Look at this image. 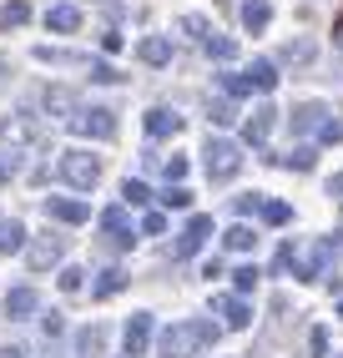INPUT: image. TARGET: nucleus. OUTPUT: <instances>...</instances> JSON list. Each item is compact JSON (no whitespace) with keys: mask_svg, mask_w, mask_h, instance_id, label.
<instances>
[{"mask_svg":"<svg viewBox=\"0 0 343 358\" xmlns=\"http://www.w3.org/2000/svg\"><path fill=\"white\" fill-rule=\"evenodd\" d=\"M207 343H217V323H202V318H192V323H172L162 338H157L162 358H192V353L207 348Z\"/></svg>","mask_w":343,"mask_h":358,"instance_id":"nucleus-1","label":"nucleus"},{"mask_svg":"<svg viewBox=\"0 0 343 358\" xmlns=\"http://www.w3.org/2000/svg\"><path fill=\"white\" fill-rule=\"evenodd\" d=\"M56 172H61V182L71 187V192H91V187L102 182V157H96V152H81V147H71V152L56 162Z\"/></svg>","mask_w":343,"mask_h":358,"instance_id":"nucleus-2","label":"nucleus"},{"mask_svg":"<svg viewBox=\"0 0 343 358\" xmlns=\"http://www.w3.org/2000/svg\"><path fill=\"white\" fill-rule=\"evenodd\" d=\"M202 157H207V177H212V182H232V177L242 172V147H237V141H227V136H212Z\"/></svg>","mask_w":343,"mask_h":358,"instance_id":"nucleus-3","label":"nucleus"},{"mask_svg":"<svg viewBox=\"0 0 343 358\" xmlns=\"http://www.w3.org/2000/svg\"><path fill=\"white\" fill-rule=\"evenodd\" d=\"M71 131L91 136V141H106V136H116V116L106 106H81V111H71Z\"/></svg>","mask_w":343,"mask_h":358,"instance_id":"nucleus-4","label":"nucleus"},{"mask_svg":"<svg viewBox=\"0 0 343 358\" xmlns=\"http://www.w3.org/2000/svg\"><path fill=\"white\" fill-rule=\"evenodd\" d=\"M343 243V232H333V237H318V243L303 252V257H293V268H298V278L303 282H313V278H323V268H328V257H333V248Z\"/></svg>","mask_w":343,"mask_h":358,"instance_id":"nucleus-5","label":"nucleus"},{"mask_svg":"<svg viewBox=\"0 0 343 358\" xmlns=\"http://www.w3.org/2000/svg\"><path fill=\"white\" fill-rule=\"evenodd\" d=\"M0 141H6L10 152L15 147H36V141H41V122H36V116H6V122H0Z\"/></svg>","mask_w":343,"mask_h":358,"instance_id":"nucleus-6","label":"nucleus"},{"mask_svg":"<svg viewBox=\"0 0 343 358\" xmlns=\"http://www.w3.org/2000/svg\"><path fill=\"white\" fill-rule=\"evenodd\" d=\"M61 252H66V237L41 232L31 243V252H26V262H31V273H46V268H56V262H61Z\"/></svg>","mask_w":343,"mask_h":358,"instance_id":"nucleus-7","label":"nucleus"},{"mask_svg":"<svg viewBox=\"0 0 343 358\" xmlns=\"http://www.w3.org/2000/svg\"><path fill=\"white\" fill-rule=\"evenodd\" d=\"M273 127H278V111H273V106H258V111H248V122H242V141H253V147H267Z\"/></svg>","mask_w":343,"mask_h":358,"instance_id":"nucleus-8","label":"nucleus"},{"mask_svg":"<svg viewBox=\"0 0 343 358\" xmlns=\"http://www.w3.org/2000/svg\"><path fill=\"white\" fill-rule=\"evenodd\" d=\"M121 343H127L132 358H141L146 348H152V313H132V318H127V333H121Z\"/></svg>","mask_w":343,"mask_h":358,"instance_id":"nucleus-9","label":"nucleus"},{"mask_svg":"<svg viewBox=\"0 0 343 358\" xmlns=\"http://www.w3.org/2000/svg\"><path fill=\"white\" fill-rule=\"evenodd\" d=\"M207 237H212V217H202V212H197V217L182 227V237H177V257H197Z\"/></svg>","mask_w":343,"mask_h":358,"instance_id":"nucleus-10","label":"nucleus"},{"mask_svg":"<svg viewBox=\"0 0 343 358\" xmlns=\"http://www.w3.org/2000/svg\"><path fill=\"white\" fill-rule=\"evenodd\" d=\"M102 232L111 237V248H132V243H136V232H132V222H127V207H106V212H102Z\"/></svg>","mask_w":343,"mask_h":358,"instance_id":"nucleus-11","label":"nucleus"},{"mask_svg":"<svg viewBox=\"0 0 343 358\" xmlns=\"http://www.w3.org/2000/svg\"><path fill=\"white\" fill-rule=\"evenodd\" d=\"M46 212H51L56 222H71V227H81V222L91 217V207H86L81 197H46Z\"/></svg>","mask_w":343,"mask_h":358,"instance_id":"nucleus-12","label":"nucleus"},{"mask_svg":"<svg viewBox=\"0 0 343 358\" xmlns=\"http://www.w3.org/2000/svg\"><path fill=\"white\" fill-rule=\"evenodd\" d=\"M141 127H146V136H157V141H162V136H177V131H182V116L172 111V106H152Z\"/></svg>","mask_w":343,"mask_h":358,"instance_id":"nucleus-13","label":"nucleus"},{"mask_svg":"<svg viewBox=\"0 0 343 358\" xmlns=\"http://www.w3.org/2000/svg\"><path fill=\"white\" fill-rule=\"evenodd\" d=\"M212 308L223 313V323H227V328H248V323H253V308H248V298H232V293H223V298H212Z\"/></svg>","mask_w":343,"mask_h":358,"instance_id":"nucleus-14","label":"nucleus"},{"mask_svg":"<svg viewBox=\"0 0 343 358\" xmlns=\"http://www.w3.org/2000/svg\"><path fill=\"white\" fill-rule=\"evenodd\" d=\"M267 20H273V6H267V0H242V31L248 36H262Z\"/></svg>","mask_w":343,"mask_h":358,"instance_id":"nucleus-15","label":"nucleus"},{"mask_svg":"<svg viewBox=\"0 0 343 358\" xmlns=\"http://www.w3.org/2000/svg\"><path fill=\"white\" fill-rule=\"evenodd\" d=\"M328 122V106L323 101H303V106H293V131H318Z\"/></svg>","mask_w":343,"mask_h":358,"instance_id":"nucleus-16","label":"nucleus"},{"mask_svg":"<svg viewBox=\"0 0 343 358\" xmlns=\"http://www.w3.org/2000/svg\"><path fill=\"white\" fill-rule=\"evenodd\" d=\"M46 26H51L56 36H76L81 31V10L76 6H51L46 10Z\"/></svg>","mask_w":343,"mask_h":358,"instance_id":"nucleus-17","label":"nucleus"},{"mask_svg":"<svg viewBox=\"0 0 343 358\" xmlns=\"http://www.w3.org/2000/svg\"><path fill=\"white\" fill-rule=\"evenodd\" d=\"M313 56H318V45L308 36H298V41H288L283 51H278V66H308Z\"/></svg>","mask_w":343,"mask_h":358,"instance_id":"nucleus-18","label":"nucleus"},{"mask_svg":"<svg viewBox=\"0 0 343 358\" xmlns=\"http://www.w3.org/2000/svg\"><path fill=\"white\" fill-rule=\"evenodd\" d=\"M31 26V0H6L0 6V31H20Z\"/></svg>","mask_w":343,"mask_h":358,"instance_id":"nucleus-19","label":"nucleus"},{"mask_svg":"<svg viewBox=\"0 0 343 358\" xmlns=\"http://www.w3.org/2000/svg\"><path fill=\"white\" fill-rule=\"evenodd\" d=\"M136 56H141L146 66H167V61H172V41H167V36H146V41L136 45Z\"/></svg>","mask_w":343,"mask_h":358,"instance_id":"nucleus-20","label":"nucleus"},{"mask_svg":"<svg viewBox=\"0 0 343 358\" xmlns=\"http://www.w3.org/2000/svg\"><path fill=\"white\" fill-rule=\"evenodd\" d=\"M36 308H41L36 288H10V298H6V313H10V318H31Z\"/></svg>","mask_w":343,"mask_h":358,"instance_id":"nucleus-21","label":"nucleus"},{"mask_svg":"<svg viewBox=\"0 0 343 358\" xmlns=\"http://www.w3.org/2000/svg\"><path fill=\"white\" fill-rule=\"evenodd\" d=\"M0 252H26V227L15 217H0Z\"/></svg>","mask_w":343,"mask_h":358,"instance_id":"nucleus-22","label":"nucleus"},{"mask_svg":"<svg viewBox=\"0 0 343 358\" xmlns=\"http://www.w3.org/2000/svg\"><path fill=\"white\" fill-rule=\"evenodd\" d=\"M223 243H227V252H253V248H258V232H253L248 222H232Z\"/></svg>","mask_w":343,"mask_h":358,"instance_id":"nucleus-23","label":"nucleus"},{"mask_svg":"<svg viewBox=\"0 0 343 358\" xmlns=\"http://www.w3.org/2000/svg\"><path fill=\"white\" fill-rule=\"evenodd\" d=\"M248 81H253V91H273L278 86V61H253L248 66Z\"/></svg>","mask_w":343,"mask_h":358,"instance_id":"nucleus-24","label":"nucleus"},{"mask_svg":"<svg viewBox=\"0 0 343 358\" xmlns=\"http://www.w3.org/2000/svg\"><path fill=\"white\" fill-rule=\"evenodd\" d=\"M223 96H227V101H242V96H253V81H248V71H223Z\"/></svg>","mask_w":343,"mask_h":358,"instance_id":"nucleus-25","label":"nucleus"},{"mask_svg":"<svg viewBox=\"0 0 343 358\" xmlns=\"http://www.w3.org/2000/svg\"><path fill=\"white\" fill-rule=\"evenodd\" d=\"M127 282H132V278L121 273V268H106L102 278H96V288H91V293H96V298H116L121 288H127Z\"/></svg>","mask_w":343,"mask_h":358,"instance_id":"nucleus-26","label":"nucleus"},{"mask_svg":"<svg viewBox=\"0 0 343 358\" xmlns=\"http://www.w3.org/2000/svg\"><path fill=\"white\" fill-rule=\"evenodd\" d=\"M46 111H56V116H66V122H71V111H76V96H71L66 86H51V91H46Z\"/></svg>","mask_w":343,"mask_h":358,"instance_id":"nucleus-27","label":"nucleus"},{"mask_svg":"<svg viewBox=\"0 0 343 358\" xmlns=\"http://www.w3.org/2000/svg\"><path fill=\"white\" fill-rule=\"evenodd\" d=\"M202 51H207L212 61H232V56H237V41H232V36H217V31H212V36L202 41Z\"/></svg>","mask_w":343,"mask_h":358,"instance_id":"nucleus-28","label":"nucleus"},{"mask_svg":"<svg viewBox=\"0 0 343 358\" xmlns=\"http://www.w3.org/2000/svg\"><path fill=\"white\" fill-rule=\"evenodd\" d=\"M121 202H127V207H146V202H152V187H146V182H121Z\"/></svg>","mask_w":343,"mask_h":358,"instance_id":"nucleus-29","label":"nucleus"},{"mask_svg":"<svg viewBox=\"0 0 343 358\" xmlns=\"http://www.w3.org/2000/svg\"><path fill=\"white\" fill-rule=\"evenodd\" d=\"M232 116H237V106H232L227 96H217V101H207V122H212V127H232Z\"/></svg>","mask_w":343,"mask_h":358,"instance_id":"nucleus-30","label":"nucleus"},{"mask_svg":"<svg viewBox=\"0 0 343 358\" xmlns=\"http://www.w3.org/2000/svg\"><path fill=\"white\" fill-rule=\"evenodd\" d=\"M278 162L288 166V172H313V162H318V157H313V147H293V152L278 157Z\"/></svg>","mask_w":343,"mask_h":358,"instance_id":"nucleus-31","label":"nucleus"},{"mask_svg":"<svg viewBox=\"0 0 343 358\" xmlns=\"http://www.w3.org/2000/svg\"><path fill=\"white\" fill-rule=\"evenodd\" d=\"M76 353H81V358H96V353H102V328H81V333H76Z\"/></svg>","mask_w":343,"mask_h":358,"instance_id":"nucleus-32","label":"nucleus"},{"mask_svg":"<svg viewBox=\"0 0 343 358\" xmlns=\"http://www.w3.org/2000/svg\"><path fill=\"white\" fill-rule=\"evenodd\" d=\"M288 217H293L288 202H262V222H267V227H283Z\"/></svg>","mask_w":343,"mask_h":358,"instance_id":"nucleus-33","label":"nucleus"},{"mask_svg":"<svg viewBox=\"0 0 343 358\" xmlns=\"http://www.w3.org/2000/svg\"><path fill=\"white\" fill-rule=\"evenodd\" d=\"M258 278H262L258 268H237V273H232V288H237V298H248V293L258 288Z\"/></svg>","mask_w":343,"mask_h":358,"instance_id":"nucleus-34","label":"nucleus"},{"mask_svg":"<svg viewBox=\"0 0 343 358\" xmlns=\"http://www.w3.org/2000/svg\"><path fill=\"white\" fill-rule=\"evenodd\" d=\"M162 207H177V212H182V207H192V192H187L182 182H177V187H167V192H162Z\"/></svg>","mask_w":343,"mask_h":358,"instance_id":"nucleus-35","label":"nucleus"},{"mask_svg":"<svg viewBox=\"0 0 343 358\" xmlns=\"http://www.w3.org/2000/svg\"><path fill=\"white\" fill-rule=\"evenodd\" d=\"M86 71H91V81H102V86H111V81H121V71H116V66H106V61H91Z\"/></svg>","mask_w":343,"mask_h":358,"instance_id":"nucleus-36","label":"nucleus"},{"mask_svg":"<svg viewBox=\"0 0 343 358\" xmlns=\"http://www.w3.org/2000/svg\"><path fill=\"white\" fill-rule=\"evenodd\" d=\"M86 288V273L81 268H61V293H81Z\"/></svg>","mask_w":343,"mask_h":358,"instance_id":"nucleus-37","label":"nucleus"},{"mask_svg":"<svg viewBox=\"0 0 343 358\" xmlns=\"http://www.w3.org/2000/svg\"><path fill=\"white\" fill-rule=\"evenodd\" d=\"M182 31H187V36H197V41H207V36H212L207 15H182Z\"/></svg>","mask_w":343,"mask_h":358,"instance_id":"nucleus-38","label":"nucleus"},{"mask_svg":"<svg viewBox=\"0 0 343 358\" xmlns=\"http://www.w3.org/2000/svg\"><path fill=\"white\" fill-rule=\"evenodd\" d=\"M15 172H20V157H15L10 147H0V182H10Z\"/></svg>","mask_w":343,"mask_h":358,"instance_id":"nucleus-39","label":"nucleus"},{"mask_svg":"<svg viewBox=\"0 0 343 358\" xmlns=\"http://www.w3.org/2000/svg\"><path fill=\"white\" fill-rule=\"evenodd\" d=\"M141 232H146V237L167 232V217H162V212H146V217H141Z\"/></svg>","mask_w":343,"mask_h":358,"instance_id":"nucleus-40","label":"nucleus"},{"mask_svg":"<svg viewBox=\"0 0 343 358\" xmlns=\"http://www.w3.org/2000/svg\"><path fill=\"white\" fill-rule=\"evenodd\" d=\"M318 141H343V122H333V116H328V122L318 127Z\"/></svg>","mask_w":343,"mask_h":358,"instance_id":"nucleus-41","label":"nucleus"},{"mask_svg":"<svg viewBox=\"0 0 343 358\" xmlns=\"http://www.w3.org/2000/svg\"><path fill=\"white\" fill-rule=\"evenodd\" d=\"M182 177H187V157H172V162H167V182L177 187Z\"/></svg>","mask_w":343,"mask_h":358,"instance_id":"nucleus-42","label":"nucleus"},{"mask_svg":"<svg viewBox=\"0 0 343 358\" xmlns=\"http://www.w3.org/2000/svg\"><path fill=\"white\" fill-rule=\"evenodd\" d=\"M237 212H262V197H258V192H242V197H237Z\"/></svg>","mask_w":343,"mask_h":358,"instance_id":"nucleus-43","label":"nucleus"},{"mask_svg":"<svg viewBox=\"0 0 343 358\" xmlns=\"http://www.w3.org/2000/svg\"><path fill=\"white\" fill-rule=\"evenodd\" d=\"M308 348H313V353H323V348H328V333H323V328H313V338H308Z\"/></svg>","mask_w":343,"mask_h":358,"instance_id":"nucleus-44","label":"nucleus"},{"mask_svg":"<svg viewBox=\"0 0 343 358\" xmlns=\"http://www.w3.org/2000/svg\"><path fill=\"white\" fill-rule=\"evenodd\" d=\"M102 51H111V56L121 51V36H116V31H106V36H102Z\"/></svg>","mask_w":343,"mask_h":358,"instance_id":"nucleus-45","label":"nucleus"},{"mask_svg":"<svg viewBox=\"0 0 343 358\" xmlns=\"http://www.w3.org/2000/svg\"><path fill=\"white\" fill-rule=\"evenodd\" d=\"M328 197H343V172H338V177L328 182Z\"/></svg>","mask_w":343,"mask_h":358,"instance_id":"nucleus-46","label":"nucleus"},{"mask_svg":"<svg viewBox=\"0 0 343 358\" xmlns=\"http://www.w3.org/2000/svg\"><path fill=\"white\" fill-rule=\"evenodd\" d=\"M0 358H26V353H20V348H0Z\"/></svg>","mask_w":343,"mask_h":358,"instance_id":"nucleus-47","label":"nucleus"},{"mask_svg":"<svg viewBox=\"0 0 343 358\" xmlns=\"http://www.w3.org/2000/svg\"><path fill=\"white\" fill-rule=\"evenodd\" d=\"M338 45H343V26H338Z\"/></svg>","mask_w":343,"mask_h":358,"instance_id":"nucleus-48","label":"nucleus"},{"mask_svg":"<svg viewBox=\"0 0 343 358\" xmlns=\"http://www.w3.org/2000/svg\"><path fill=\"white\" fill-rule=\"evenodd\" d=\"M338 318H343V303H338Z\"/></svg>","mask_w":343,"mask_h":358,"instance_id":"nucleus-49","label":"nucleus"}]
</instances>
